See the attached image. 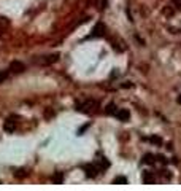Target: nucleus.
Returning <instances> with one entry per match:
<instances>
[{"instance_id":"4","label":"nucleus","mask_w":181,"mask_h":191,"mask_svg":"<svg viewBox=\"0 0 181 191\" xmlns=\"http://www.w3.org/2000/svg\"><path fill=\"white\" fill-rule=\"evenodd\" d=\"M3 129H5L6 132H14V129H16V121H14L13 116H11V118H8V120L5 121Z\"/></svg>"},{"instance_id":"7","label":"nucleus","mask_w":181,"mask_h":191,"mask_svg":"<svg viewBox=\"0 0 181 191\" xmlns=\"http://www.w3.org/2000/svg\"><path fill=\"white\" fill-rule=\"evenodd\" d=\"M57 59H59V54H49V56H46L45 59H41V61H40V64H43V65H48V64H53V62H56Z\"/></svg>"},{"instance_id":"18","label":"nucleus","mask_w":181,"mask_h":191,"mask_svg":"<svg viewBox=\"0 0 181 191\" xmlns=\"http://www.w3.org/2000/svg\"><path fill=\"white\" fill-rule=\"evenodd\" d=\"M176 102H178V104L181 105V94H179V96H178V97H176Z\"/></svg>"},{"instance_id":"3","label":"nucleus","mask_w":181,"mask_h":191,"mask_svg":"<svg viewBox=\"0 0 181 191\" xmlns=\"http://www.w3.org/2000/svg\"><path fill=\"white\" fill-rule=\"evenodd\" d=\"M99 167H95V166H92V164H88V166H84V172H86V175H88L89 178H94V177H97V174H99Z\"/></svg>"},{"instance_id":"11","label":"nucleus","mask_w":181,"mask_h":191,"mask_svg":"<svg viewBox=\"0 0 181 191\" xmlns=\"http://www.w3.org/2000/svg\"><path fill=\"white\" fill-rule=\"evenodd\" d=\"M62 181H64V175L62 174H56L53 177V183H56V185H61Z\"/></svg>"},{"instance_id":"10","label":"nucleus","mask_w":181,"mask_h":191,"mask_svg":"<svg viewBox=\"0 0 181 191\" xmlns=\"http://www.w3.org/2000/svg\"><path fill=\"white\" fill-rule=\"evenodd\" d=\"M143 162L145 164H154V155H145L143 156Z\"/></svg>"},{"instance_id":"6","label":"nucleus","mask_w":181,"mask_h":191,"mask_svg":"<svg viewBox=\"0 0 181 191\" xmlns=\"http://www.w3.org/2000/svg\"><path fill=\"white\" fill-rule=\"evenodd\" d=\"M116 118L121 120V121H127V120L130 118V113H129V110H126V108H121V110L116 112Z\"/></svg>"},{"instance_id":"8","label":"nucleus","mask_w":181,"mask_h":191,"mask_svg":"<svg viewBox=\"0 0 181 191\" xmlns=\"http://www.w3.org/2000/svg\"><path fill=\"white\" fill-rule=\"evenodd\" d=\"M143 181H145L146 185L149 183H154V175L149 174V172H143Z\"/></svg>"},{"instance_id":"14","label":"nucleus","mask_w":181,"mask_h":191,"mask_svg":"<svg viewBox=\"0 0 181 191\" xmlns=\"http://www.w3.org/2000/svg\"><path fill=\"white\" fill-rule=\"evenodd\" d=\"M162 13H164L165 16H170L171 13H173V6H165L164 10H162Z\"/></svg>"},{"instance_id":"16","label":"nucleus","mask_w":181,"mask_h":191,"mask_svg":"<svg viewBox=\"0 0 181 191\" xmlns=\"http://www.w3.org/2000/svg\"><path fill=\"white\" fill-rule=\"evenodd\" d=\"M173 5H175L176 8H179V10H181V0H173Z\"/></svg>"},{"instance_id":"13","label":"nucleus","mask_w":181,"mask_h":191,"mask_svg":"<svg viewBox=\"0 0 181 191\" xmlns=\"http://www.w3.org/2000/svg\"><path fill=\"white\" fill-rule=\"evenodd\" d=\"M149 142L156 143V145H162V139H159L157 136H152V137H149Z\"/></svg>"},{"instance_id":"5","label":"nucleus","mask_w":181,"mask_h":191,"mask_svg":"<svg viewBox=\"0 0 181 191\" xmlns=\"http://www.w3.org/2000/svg\"><path fill=\"white\" fill-rule=\"evenodd\" d=\"M105 34V26L102 24V22H99L97 26H95L94 29H92V34H91V37H102Z\"/></svg>"},{"instance_id":"17","label":"nucleus","mask_w":181,"mask_h":191,"mask_svg":"<svg viewBox=\"0 0 181 191\" xmlns=\"http://www.w3.org/2000/svg\"><path fill=\"white\" fill-rule=\"evenodd\" d=\"M132 86H133V84H132L130 81H126V83H122V88H132Z\"/></svg>"},{"instance_id":"9","label":"nucleus","mask_w":181,"mask_h":191,"mask_svg":"<svg viewBox=\"0 0 181 191\" xmlns=\"http://www.w3.org/2000/svg\"><path fill=\"white\" fill-rule=\"evenodd\" d=\"M116 112H118V108H116V105H114V104H108L107 105V110H105L107 115H116Z\"/></svg>"},{"instance_id":"15","label":"nucleus","mask_w":181,"mask_h":191,"mask_svg":"<svg viewBox=\"0 0 181 191\" xmlns=\"http://www.w3.org/2000/svg\"><path fill=\"white\" fill-rule=\"evenodd\" d=\"M14 177H19V178H24L26 177V170H16V174H14Z\"/></svg>"},{"instance_id":"20","label":"nucleus","mask_w":181,"mask_h":191,"mask_svg":"<svg viewBox=\"0 0 181 191\" xmlns=\"http://www.w3.org/2000/svg\"><path fill=\"white\" fill-rule=\"evenodd\" d=\"M0 37H2V29H0Z\"/></svg>"},{"instance_id":"12","label":"nucleus","mask_w":181,"mask_h":191,"mask_svg":"<svg viewBox=\"0 0 181 191\" xmlns=\"http://www.w3.org/2000/svg\"><path fill=\"white\" fill-rule=\"evenodd\" d=\"M113 183H114V185H126V183H127V178H126V177H116Z\"/></svg>"},{"instance_id":"19","label":"nucleus","mask_w":181,"mask_h":191,"mask_svg":"<svg viewBox=\"0 0 181 191\" xmlns=\"http://www.w3.org/2000/svg\"><path fill=\"white\" fill-rule=\"evenodd\" d=\"M3 78H5V75H3V73H0V81H2Z\"/></svg>"},{"instance_id":"1","label":"nucleus","mask_w":181,"mask_h":191,"mask_svg":"<svg viewBox=\"0 0 181 191\" xmlns=\"http://www.w3.org/2000/svg\"><path fill=\"white\" fill-rule=\"evenodd\" d=\"M95 107H97V102L92 100V99H88V100H84V102H81V104L76 105V110L83 112V113H89V112H92V108H95Z\"/></svg>"},{"instance_id":"2","label":"nucleus","mask_w":181,"mask_h":191,"mask_svg":"<svg viewBox=\"0 0 181 191\" xmlns=\"http://www.w3.org/2000/svg\"><path fill=\"white\" fill-rule=\"evenodd\" d=\"M10 70H11L13 73H22L26 70V65L22 62H19V61H13L11 65H10Z\"/></svg>"}]
</instances>
